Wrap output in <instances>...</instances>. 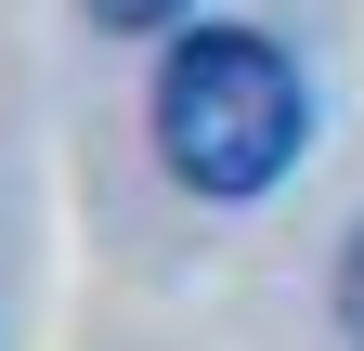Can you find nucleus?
<instances>
[{"instance_id": "3", "label": "nucleus", "mask_w": 364, "mask_h": 351, "mask_svg": "<svg viewBox=\"0 0 364 351\" xmlns=\"http://www.w3.org/2000/svg\"><path fill=\"white\" fill-rule=\"evenodd\" d=\"M182 0H91V26H169Z\"/></svg>"}, {"instance_id": "1", "label": "nucleus", "mask_w": 364, "mask_h": 351, "mask_svg": "<svg viewBox=\"0 0 364 351\" xmlns=\"http://www.w3.org/2000/svg\"><path fill=\"white\" fill-rule=\"evenodd\" d=\"M299 144H312V78L287 65V39H260V26L169 39V65H156V156H169L182 195H208V208L273 195L299 169Z\"/></svg>"}, {"instance_id": "2", "label": "nucleus", "mask_w": 364, "mask_h": 351, "mask_svg": "<svg viewBox=\"0 0 364 351\" xmlns=\"http://www.w3.org/2000/svg\"><path fill=\"white\" fill-rule=\"evenodd\" d=\"M338 325H351V351H364V234L338 247Z\"/></svg>"}]
</instances>
